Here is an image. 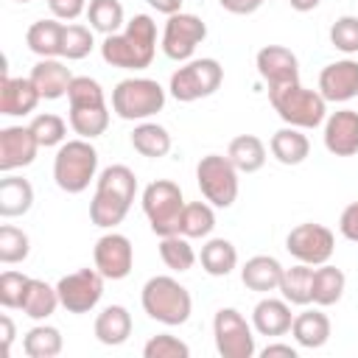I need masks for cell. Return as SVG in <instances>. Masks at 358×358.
<instances>
[{"label":"cell","mask_w":358,"mask_h":358,"mask_svg":"<svg viewBox=\"0 0 358 358\" xmlns=\"http://www.w3.org/2000/svg\"><path fill=\"white\" fill-rule=\"evenodd\" d=\"M151 8H157L159 14H176V11H182V0H145Z\"/></svg>","instance_id":"obj_51"},{"label":"cell","mask_w":358,"mask_h":358,"mask_svg":"<svg viewBox=\"0 0 358 358\" xmlns=\"http://www.w3.org/2000/svg\"><path fill=\"white\" fill-rule=\"evenodd\" d=\"M0 330H3V352L8 355V350H11V341H14V322H11V316H0Z\"/></svg>","instance_id":"obj_49"},{"label":"cell","mask_w":358,"mask_h":358,"mask_svg":"<svg viewBox=\"0 0 358 358\" xmlns=\"http://www.w3.org/2000/svg\"><path fill=\"white\" fill-rule=\"evenodd\" d=\"M67 101H70V106H106L101 84L90 76H73L70 90H67Z\"/></svg>","instance_id":"obj_42"},{"label":"cell","mask_w":358,"mask_h":358,"mask_svg":"<svg viewBox=\"0 0 358 358\" xmlns=\"http://www.w3.org/2000/svg\"><path fill=\"white\" fill-rule=\"evenodd\" d=\"M42 145L36 143L31 126H6L0 129V171H17L34 162L36 151Z\"/></svg>","instance_id":"obj_16"},{"label":"cell","mask_w":358,"mask_h":358,"mask_svg":"<svg viewBox=\"0 0 358 358\" xmlns=\"http://www.w3.org/2000/svg\"><path fill=\"white\" fill-rule=\"evenodd\" d=\"M92 257H95V268L106 280H123V277H129V271L134 266L131 241L120 232H106L103 238H98Z\"/></svg>","instance_id":"obj_14"},{"label":"cell","mask_w":358,"mask_h":358,"mask_svg":"<svg viewBox=\"0 0 358 358\" xmlns=\"http://www.w3.org/2000/svg\"><path fill=\"white\" fill-rule=\"evenodd\" d=\"M218 3L229 14H255L263 6V0H218Z\"/></svg>","instance_id":"obj_48"},{"label":"cell","mask_w":358,"mask_h":358,"mask_svg":"<svg viewBox=\"0 0 358 358\" xmlns=\"http://www.w3.org/2000/svg\"><path fill=\"white\" fill-rule=\"evenodd\" d=\"M185 210V199L176 182L157 179L143 190V213L151 224V232L165 238L179 232V218Z\"/></svg>","instance_id":"obj_7"},{"label":"cell","mask_w":358,"mask_h":358,"mask_svg":"<svg viewBox=\"0 0 358 358\" xmlns=\"http://www.w3.org/2000/svg\"><path fill=\"white\" fill-rule=\"evenodd\" d=\"M224 81V67L215 59H193L182 64L171 76V95L182 103H193L199 98L213 95Z\"/></svg>","instance_id":"obj_9"},{"label":"cell","mask_w":358,"mask_h":358,"mask_svg":"<svg viewBox=\"0 0 358 358\" xmlns=\"http://www.w3.org/2000/svg\"><path fill=\"white\" fill-rule=\"evenodd\" d=\"M282 266L277 257L271 255H255L243 263L241 268V280L249 291H257V294H266V291H277L280 288V280H282Z\"/></svg>","instance_id":"obj_21"},{"label":"cell","mask_w":358,"mask_h":358,"mask_svg":"<svg viewBox=\"0 0 358 358\" xmlns=\"http://www.w3.org/2000/svg\"><path fill=\"white\" fill-rule=\"evenodd\" d=\"M48 8L56 20H76L81 17V11H87L84 0H48Z\"/></svg>","instance_id":"obj_46"},{"label":"cell","mask_w":358,"mask_h":358,"mask_svg":"<svg viewBox=\"0 0 358 358\" xmlns=\"http://www.w3.org/2000/svg\"><path fill=\"white\" fill-rule=\"evenodd\" d=\"M98 171V151L90 145V140H67L59 145L53 157V179L64 193H81L90 187Z\"/></svg>","instance_id":"obj_5"},{"label":"cell","mask_w":358,"mask_h":358,"mask_svg":"<svg viewBox=\"0 0 358 358\" xmlns=\"http://www.w3.org/2000/svg\"><path fill=\"white\" fill-rule=\"evenodd\" d=\"M34 204V187L22 176H6L0 179V215L17 218L25 215Z\"/></svg>","instance_id":"obj_26"},{"label":"cell","mask_w":358,"mask_h":358,"mask_svg":"<svg viewBox=\"0 0 358 358\" xmlns=\"http://www.w3.org/2000/svg\"><path fill=\"white\" fill-rule=\"evenodd\" d=\"M131 336V313L123 305H109L95 319V338L106 347H117Z\"/></svg>","instance_id":"obj_23"},{"label":"cell","mask_w":358,"mask_h":358,"mask_svg":"<svg viewBox=\"0 0 358 358\" xmlns=\"http://www.w3.org/2000/svg\"><path fill=\"white\" fill-rule=\"evenodd\" d=\"M229 162L238 168V173H255L266 165V145L255 134H238L227 148Z\"/></svg>","instance_id":"obj_28"},{"label":"cell","mask_w":358,"mask_h":358,"mask_svg":"<svg viewBox=\"0 0 358 358\" xmlns=\"http://www.w3.org/2000/svg\"><path fill=\"white\" fill-rule=\"evenodd\" d=\"M140 302H143V310L154 322H162L168 327L185 324L190 319V308H193V299H190L187 288L179 285L173 277H165V274L151 277L143 285Z\"/></svg>","instance_id":"obj_3"},{"label":"cell","mask_w":358,"mask_h":358,"mask_svg":"<svg viewBox=\"0 0 358 358\" xmlns=\"http://www.w3.org/2000/svg\"><path fill=\"white\" fill-rule=\"evenodd\" d=\"M238 266V252L227 238H213L201 246V268L210 277H227Z\"/></svg>","instance_id":"obj_32"},{"label":"cell","mask_w":358,"mask_h":358,"mask_svg":"<svg viewBox=\"0 0 358 358\" xmlns=\"http://www.w3.org/2000/svg\"><path fill=\"white\" fill-rule=\"evenodd\" d=\"M159 257H162V263L168 266V268H173V271H187V268H193V263H196V252H193V246H190V241L185 238V235H165L162 241H159Z\"/></svg>","instance_id":"obj_38"},{"label":"cell","mask_w":358,"mask_h":358,"mask_svg":"<svg viewBox=\"0 0 358 358\" xmlns=\"http://www.w3.org/2000/svg\"><path fill=\"white\" fill-rule=\"evenodd\" d=\"M62 31H64V25L59 20H39L28 28L25 45L39 59H56V56H62Z\"/></svg>","instance_id":"obj_25"},{"label":"cell","mask_w":358,"mask_h":358,"mask_svg":"<svg viewBox=\"0 0 358 358\" xmlns=\"http://www.w3.org/2000/svg\"><path fill=\"white\" fill-rule=\"evenodd\" d=\"M291 3V8H296V11H313L322 0H288Z\"/></svg>","instance_id":"obj_52"},{"label":"cell","mask_w":358,"mask_h":358,"mask_svg":"<svg viewBox=\"0 0 358 358\" xmlns=\"http://www.w3.org/2000/svg\"><path fill=\"white\" fill-rule=\"evenodd\" d=\"M109 126V109L106 106H70V129L84 137H101Z\"/></svg>","instance_id":"obj_34"},{"label":"cell","mask_w":358,"mask_h":358,"mask_svg":"<svg viewBox=\"0 0 358 358\" xmlns=\"http://www.w3.org/2000/svg\"><path fill=\"white\" fill-rule=\"evenodd\" d=\"M263 3H266V0H263Z\"/></svg>","instance_id":"obj_54"},{"label":"cell","mask_w":358,"mask_h":358,"mask_svg":"<svg viewBox=\"0 0 358 358\" xmlns=\"http://www.w3.org/2000/svg\"><path fill=\"white\" fill-rule=\"evenodd\" d=\"M31 252V241L22 229L3 224L0 227V260L3 263H22Z\"/></svg>","instance_id":"obj_41"},{"label":"cell","mask_w":358,"mask_h":358,"mask_svg":"<svg viewBox=\"0 0 358 358\" xmlns=\"http://www.w3.org/2000/svg\"><path fill=\"white\" fill-rule=\"evenodd\" d=\"M324 148L336 157L358 154V112L341 109L324 120Z\"/></svg>","instance_id":"obj_18"},{"label":"cell","mask_w":358,"mask_h":358,"mask_svg":"<svg viewBox=\"0 0 358 358\" xmlns=\"http://www.w3.org/2000/svg\"><path fill=\"white\" fill-rule=\"evenodd\" d=\"M31 131L36 137V143L42 148H50V145H62L64 137H67V123L53 115V112H45V115H36L31 120Z\"/></svg>","instance_id":"obj_40"},{"label":"cell","mask_w":358,"mask_h":358,"mask_svg":"<svg viewBox=\"0 0 358 358\" xmlns=\"http://www.w3.org/2000/svg\"><path fill=\"white\" fill-rule=\"evenodd\" d=\"M215 350L221 358H252L255 355V336L249 322L235 308H221L213 319Z\"/></svg>","instance_id":"obj_11"},{"label":"cell","mask_w":358,"mask_h":358,"mask_svg":"<svg viewBox=\"0 0 358 358\" xmlns=\"http://www.w3.org/2000/svg\"><path fill=\"white\" fill-rule=\"evenodd\" d=\"M215 227V213L207 201H190L179 218V235L185 238H207Z\"/></svg>","instance_id":"obj_35"},{"label":"cell","mask_w":358,"mask_h":358,"mask_svg":"<svg viewBox=\"0 0 358 358\" xmlns=\"http://www.w3.org/2000/svg\"><path fill=\"white\" fill-rule=\"evenodd\" d=\"M268 101L274 112L296 129H316L327 115V101L316 90H305L299 81L268 90Z\"/></svg>","instance_id":"obj_4"},{"label":"cell","mask_w":358,"mask_h":358,"mask_svg":"<svg viewBox=\"0 0 358 358\" xmlns=\"http://www.w3.org/2000/svg\"><path fill=\"white\" fill-rule=\"evenodd\" d=\"M313 271L308 263H296L291 268L282 271V280H280V294L288 305H308L313 302Z\"/></svg>","instance_id":"obj_29"},{"label":"cell","mask_w":358,"mask_h":358,"mask_svg":"<svg viewBox=\"0 0 358 358\" xmlns=\"http://www.w3.org/2000/svg\"><path fill=\"white\" fill-rule=\"evenodd\" d=\"M330 42L341 53H358V17H338L330 28Z\"/></svg>","instance_id":"obj_44"},{"label":"cell","mask_w":358,"mask_h":358,"mask_svg":"<svg viewBox=\"0 0 358 358\" xmlns=\"http://www.w3.org/2000/svg\"><path fill=\"white\" fill-rule=\"evenodd\" d=\"M285 249L291 257H296L299 263H308V266H322L333 257V249H336V238L327 227L322 224H299L288 232L285 238Z\"/></svg>","instance_id":"obj_13"},{"label":"cell","mask_w":358,"mask_h":358,"mask_svg":"<svg viewBox=\"0 0 358 358\" xmlns=\"http://www.w3.org/2000/svg\"><path fill=\"white\" fill-rule=\"evenodd\" d=\"M196 182L201 196L213 207H232L238 199V168L229 162V157L207 154L196 165Z\"/></svg>","instance_id":"obj_8"},{"label":"cell","mask_w":358,"mask_h":358,"mask_svg":"<svg viewBox=\"0 0 358 358\" xmlns=\"http://www.w3.org/2000/svg\"><path fill=\"white\" fill-rule=\"evenodd\" d=\"M36 87V92L45 98V101H56L62 95H67L70 90V67H64L62 62L56 59H39L34 67H31V76H28Z\"/></svg>","instance_id":"obj_20"},{"label":"cell","mask_w":358,"mask_h":358,"mask_svg":"<svg viewBox=\"0 0 358 358\" xmlns=\"http://www.w3.org/2000/svg\"><path fill=\"white\" fill-rule=\"evenodd\" d=\"M42 101V95L36 92L31 78H11L6 70L0 76V115L8 117H20L36 109V103Z\"/></svg>","instance_id":"obj_19"},{"label":"cell","mask_w":358,"mask_h":358,"mask_svg":"<svg viewBox=\"0 0 358 358\" xmlns=\"http://www.w3.org/2000/svg\"><path fill=\"white\" fill-rule=\"evenodd\" d=\"M319 92L324 101H333V103H344L355 98L358 95V62L341 59V62L327 64L319 73Z\"/></svg>","instance_id":"obj_17"},{"label":"cell","mask_w":358,"mask_h":358,"mask_svg":"<svg viewBox=\"0 0 358 358\" xmlns=\"http://www.w3.org/2000/svg\"><path fill=\"white\" fill-rule=\"evenodd\" d=\"M338 229H341V235L347 241L358 243V201H352V204L344 207V213L338 218Z\"/></svg>","instance_id":"obj_47"},{"label":"cell","mask_w":358,"mask_h":358,"mask_svg":"<svg viewBox=\"0 0 358 358\" xmlns=\"http://www.w3.org/2000/svg\"><path fill=\"white\" fill-rule=\"evenodd\" d=\"M157 53V25L148 14H134L126 31L109 34L101 42V56L106 64L120 70H145Z\"/></svg>","instance_id":"obj_1"},{"label":"cell","mask_w":358,"mask_h":358,"mask_svg":"<svg viewBox=\"0 0 358 358\" xmlns=\"http://www.w3.org/2000/svg\"><path fill=\"white\" fill-rule=\"evenodd\" d=\"M131 148L148 159H159L171 151V134L159 123H140L131 131Z\"/></svg>","instance_id":"obj_31"},{"label":"cell","mask_w":358,"mask_h":358,"mask_svg":"<svg viewBox=\"0 0 358 358\" xmlns=\"http://www.w3.org/2000/svg\"><path fill=\"white\" fill-rule=\"evenodd\" d=\"M291 336L296 338L299 347H308V350L324 347L330 338V319L322 310H302L291 322Z\"/></svg>","instance_id":"obj_24"},{"label":"cell","mask_w":358,"mask_h":358,"mask_svg":"<svg viewBox=\"0 0 358 358\" xmlns=\"http://www.w3.org/2000/svg\"><path fill=\"white\" fill-rule=\"evenodd\" d=\"M95 196L90 201V218L95 227L112 229L117 227L137 193V176L131 168L126 165H109L101 171V176L95 179Z\"/></svg>","instance_id":"obj_2"},{"label":"cell","mask_w":358,"mask_h":358,"mask_svg":"<svg viewBox=\"0 0 358 358\" xmlns=\"http://www.w3.org/2000/svg\"><path fill=\"white\" fill-rule=\"evenodd\" d=\"M257 73L260 78L268 84V90L274 87H285V84H296L299 81V62L296 56L282 48V45H266L257 50Z\"/></svg>","instance_id":"obj_15"},{"label":"cell","mask_w":358,"mask_h":358,"mask_svg":"<svg viewBox=\"0 0 358 358\" xmlns=\"http://www.w3.org/2000/svg\"><path fill=\"white\" fill-rule=\"evenodd\" d=\"M263 358H274V355H285V358H296V350L291 347V344H268V347H263V352H260Z\"/></svg>","instance_id":"obj_50"},{"label":"cell","mask_w":358,"mask_h":358,"mask_svg":"<svg viewBox=\"0 0 358 358\" xmlns=\"http://www.w3.org/2000/svg\"><path fill=\"white\" fill-rule=\"evenodd\" d=\"M143 355L145 358H187L190 355V347L185 341H179L176 336L159 333V336H154V338L145 341Z\"/></svg>","instance_id":"obj_43"},{"label":"cell","mask_w":358,"mask_h":358,"mask_svg":"<svg viewBox=\"0 0 358 358\" xmlns=\"http://www.w3.org/2000/svg\"><path fill=\"white\" fill-rule=\"evenodd\" d=\"M103 274L98 268H78L73 274H64L56 285L59 302L67 313H90L101 296H103Z\"/></svg>","instance_id":"obj_10"},{"label":"cell","mask_w":358,"mask_h":358,"mask_svg":"<svg viewBox=\"0 0 358 358\" xmlns=\"http://www.w3.org/2000/svg\"><path fill=\"white\" fill-rule=\"evenodd\" d=\"M17 3H31V0H17Z\"/></svg>","instance_id":"obj_53"},{"label":"cell","mask_w":358,"mask_h":358,"mask_svg":"<svg viewBox=\"0 0 358 358\" xmlns=\"http://www.w3.org/2000/svg\"><path fill=\"white\" fill-rule=\"evenodd\" d=\"M28 282H31V277H25L20 271H3L0 274V305L3 308H20Z\"/></svg>","instance_id":"obj_45"},{"label":"cell","mask_w":358,"mask_h":358,"mask_svg":"<svg viewBox=\"0 0 358 358\" xmlns=\"http://www.w3.org/2000/svg\"><path fill=\"white\" fill-rule=\"evenodd\" d=\"M87 20L92 31H101L103 36L117 34L123 28V6L120 0H90L87 6Z\"/></svg>","instance_id":"obj_37"},{"label":"cell","mask_w":358,"mask_h":358,"mask_svg":"<svg viewBox=\"0 0 358 358\" xmlns=\"http://www.w3.org/2000/svg\"><path fill=\"white\" fill-rule=\"evenodd\" d=\"M291 322H294V316H291V308L285 299L266 296L252 310V327L260 336H285L291 330Z\"/></svg>","instance_id":"obj_22"},{"label":"cell","mask_w":358,"mask_h":358,"mask_svg":"<svg viewBox=\"0 0 358 358\" xmlns=\"http://www.w3.org/2000/svg\"><path fill=\"white\" fill-rule=\"evenodd\" d=\"M92 48H95V39H92L90 28L76 25V22L64 25V31H62V56L64 59H70V62L84 59V56H90Z\"/></svg>","instance_id":"obj_39"},{"label":"cell","mask_w":358,"mask_h":358,"mask_svg":"<svg viewBox=\"0 0 358 358\" xmlns=\"http://www.w3.org/2000/svg\"><path fill=\"white\" fill-rule=\"evenodd\" d=\"M59 305H62L59 302V291L53 285H48L45 280H34L31 277V282L25 288V296H22V305H20L22 313L39 322V319H48Z\"/></svg>","instance_id":"obj_30"},{"label":"cell","mask_w":358,"mask_h":358,"mask_svg":"<svg viewBox=\"0 0 358 358\" xmlns=\"http://www.w3.org/2000/svg\"><path fill=\"white\" fill-rule=\"evenodd\" d=\"M204 36H207V25L201 22V17L176 11L165 22V31H162V53L168 59H173V62H187L193 56V50L204 42Z\"/></svg>","instance_id":"obj_12"},{"label":"cell","mask_w":358,"mask_h":358,"mask_svg":"<svg viewBox=\"0 0 358 358\" xmlns=\"http://www.w3.org/2000/svg\"><path fill=\"white\" fill-rule=\"evenodd\" d=\"M268 148H271V154H274L277 162H282V165H299V162H305V157L310 151V143H308V137L296 126H285V129H280V131L271 134Z\"/></svg>","instance_id":"obj_27"},{"label":"cell","mask_w":358,"mask_h":358,"mask_svg":"<svg viewBox=\"0 0 358 358\" xmlns=\"http://www.w3.org/2000/svg\"><path fill=\"white\" fill-rule=\"evenodd\" d=\"M344 285H347L344 271L336 268V266L322 263L313 271V305H319V308L336 305L341 299V294H344Z\"/></svg>","instance_id":"obj_33"},{"label":"cell","mask_w":358,"mask_h":358,"mask_svg":"<svg viewBox=\"0 0 358 358\" xmlns=\"http://www.w3.org/2000/svg\"><path fill=\"white\" fill-rule=\"evenodd\" d=\"M165 106V90L154 78H123L112 90V112L123 120H145Z\"/></svg>","instance_id":"obj_6"},{"label":"cell","mask_w":358,"mask_h":358,"mask_svg":"<svg viewBox=\"0 0 358 358\" xmlns=\"http://www.w3.org/2000/svg\"><path fill=\"white\" fill-rule=\"evenodd\" d=\"M22 350L28 358H56L62 352V333L50 324H36L25 333Z\"/></svg>","instance_id":"obj_36"}]
</instances>
